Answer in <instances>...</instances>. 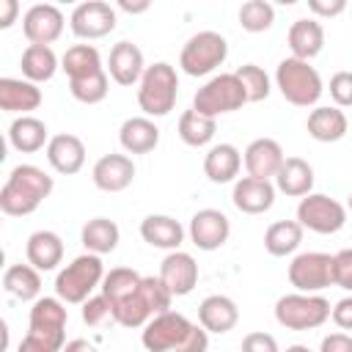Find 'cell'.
<instances>
[{
  "label": "cell",
  "instance_id": "cell-6",
  "mask_svg": "<svg viewBox=\"0 0 352 352\" xmlns=\"http://www.w3.org/2000/svg\"><path fill=\"white\" fill-rule=\"evenodd\" d=\"M275 85L280 91V96L294 104V107H311L319 102L324 85L319 72L311 66V60H300V58H283L275 69Z\"/></svg>",
  "mask_w": 352,
  "mask_h": 352
},
{
  "label": "cell",
  "instance_id": "cell-27",
  "mask_svg": "<svg viewBox=\"0 0 352 352\" xmlns=\"http://www.w3.org/2000/svg\"><path fill=\"white\" fill-rule=\"evenodd\" d=\"M118 140L126 154H148L160 143V129L148 116H132L121 124Z\"/></svg>",
  "mask_w": 352,
  "mask_h": 352
},
{
  "label": "cell",
  "instance_id": "cell-24",
  "mask_svg": "<svg viewBox=\"0 0 352 352\" xmlns=\"http://www.w3.org/2000/svg\"><path fill=\"white\" fill-rule=\"evenodd\" d=\"M38 104H41V88L36 82L16 80V77H3L0 80V110L28 116Z\"/></svg>",
  "mask_w": 352,
  "mask_h": 352
},
{
  "label": "cell",
  "instance_id": "cell-49",
  "mask_svg": "<svg viewBox=\"0 0 352 352\" xmlns=\"http://www.w3.org/2000/svg\"><path fill=\"white\" fill-rule=\"evenodd\" d=\"M19 3L16 0H0V30H8L16 22Z\"/></svg>",
  "mask_w": 352,
  "mask_h": 352
},
{
  "label": "cell",
  "instance_id": "cell-39",
  "mask_svg": "<svg viewBox=\"0 0 352 352\" xmlns=\"http://www.w3.org/2000/svg\"><path fill=\"white\" fill-rule=\"evenodd\" d=\"M69 91L77 102L82 104H99L107 91H110V77L107 72H96V74H88V77H80V80H69Z\"/></svg>",
  "mask_w": 352,
  "mask_h": 352
},
{
  "label": "cell",
  "instance_id": "cell-12",
  "mask_svg": "<svg viewBox=\"0 0 352 352\" xmlns=\"http://www.w3.org/2000/svg\"><path fill=\"white\" fill-rule=\"evenodd\" d=\"M289 283L302 294H319L333 286V256L319 250L294 256L289 264Z\"/></svg>",
  "mask_w": 352,
  "mask_h": 352
},
{
  "label": "cell",
  "instance_id": "cell-10",
  "mask_svg": "<svg viewBox=\"0 0 352 352\" xmlns=\"http://www.w3.org/2000/svg\"><path fill=\"white\" fill-rule=\"evenodd\" d=\"M195 324L176 311L157 314L140 333V341L148 352H182L184 344L190 341Z\"/></svg>",
  "mask_w": 352,
  "mask_h": 352
},
{
  "label": "cell",
  "instance_id": "cell-43",
  "mask_svg": "<svg viewBox=\"0 0 352 352\" xmlns=\"http://www.w3.org/2000/svg\"><path fill=\"white\" fill-rule=\"evenodd\" d=\"M333 286L352 292V248H344L333 256Z\"/></svg>",
  "mask_w": 352,
  "mask_h": 352
},
{
  "label": "cell",
  "instance_id": "cell-36",
  "mask_svg": "<svg viewBox=\"0 0 352 352\" xmlns=\"http://www.w3.org/2000/svg\"><path fill=\"white\" fill-rule=\"evenodd\" d=\"M60 69L66 72L69 80H80V77H88V74H96L102 72V55L94 44H74L63 52L60 58Z\"/></svg>",
  "mask_w": 352,
  "mask_h": 352
},
{
  "label": "cell",
  "instance_id": "cell-5",
  "mask_svg": "<svg viewBox=\"0 0 352 352\" xmlns=\"http://www.w3.org/2000/svg\"><path fill=\"white\" fill-rule=\"evenodd\" d=\"M104 280V264L96 253H82L66 264L55 278V297L66 305H82L96 286Z\"/></svg>",
  "mask_w": 352,
  "mask_h": 352
},
{
  "label": "cell",
  "instance_id": "cell-51",
  "mask_svg": "<svg viewBox=\"0 0 352 352\" xmlns=\"http://www.w3.org/2000/svg\"><path fill=\"white\" fill-rule=\"evenodd\" d=\"M148 0H140V3H129V0H118V8L121 11H126V14H143V11H148Z\"/></svg>",
  "mask_w": 352,
  "mask_h": 352
},
{
  "label": "cell",
  "instance_id": "cell-32",
  "mask_svg": "<svg viewBox=\"0 0 352 352\" xmlns=\"http://www.w3.org/2000/svg\"><path fill=\"white\" fill-rule=\"evenodd\" d=\"M3 289L22 302H36L41 297V275L30 264H11L3 272Z\"/></svg>",
  "mask_w": 352,
  "mask_h": 352
},
{
  "label": "cell",
  "instance_id": "cell-44",
  "mask_svg": "<svg viewBox=\"0 0 352 352\" xmlns=\"http://www.w3.org/2000/svg\"><path fill=\"white\" fill-rule=\"evenodd\" d=\"M330 96L336 107H352V72H336L330 77Z\"/></svg>",
  "mask_w": 352,
  "mask_h": 352
},
{
  "label": "cell",
  "instance_id": "cell-21",
  "mask_svg": "<svg viewBox=\"0 0 352 352\" xmlns=\"http://www.w3.org/2000/svg\"><path fill=\"white\" fill-rule=\"evenodd\" d=\"M143 72H146V63H143V52L138 44H132V41L113 44L110 58H107V74L113 82L129 88V85L140 82Z\"/></svg>",
  "mask_w": 352,
  "mask_h": 352
},
{
  "label": "cell",
  "instance_id": "cell-33",
  "mask_svg": "<svg viewBox=\"0 0 352 352\" xmlns=\"http://www.w3.org/2000/svg\"><path fill=\"white\" fill-rule=\"evenodd\" d=\"M19 69H22V77L30 80V82H47L55 77L58 72V55L52 52V47H44V44H28L25 52H22V60H19Z\"/></svg>",
  "mask_w": 352,
  "mask_h": 352
},
{
  "label": "cell",
  "instance_id": "cell-2",
  "mask_svg": "<svg viewBox=\"0 0 352 352\" xmlns=\"http://www.w3.org/2000/svg\"><path fill=\"white\" fill-rule=\"evenodd\" d=\"M66 302L58 297H38L30 308L28 333L19 341L16 352H60L66 346Z\"/></svg>",
  "mask_w": 352,
  "mask_h": 352
},
{
  "label": "cell",
  "instance_id": "cell-40",
  "mask_svg": "<svg viewBox=\"0 0 352 352\" xmlns=\"http://www.w3.org/2000/svg\"><path fill=\"white\" fill-rule=\"evenodd\" d=\"M275 22V8L267 0H248L239 6V25L248 33H264Z\"/></svg>",
  "mask_w": 352,
  "mask_h": 352
},
{
  "label": "cell",
  "instance_id": "cell-34",
  "mask_svg": "<svg viewBox=\"0 0 352 352\" xmlns=\"http://www.w3.org/2000/svg\"><path fill=\"white\" fill-rule=\"evenodd\" d=\"M80 239H82V245H85L88 253L104 256V253H113L118 248L121 231H118L116 220H110V217H94V220H88L82 226Z\"/></svg>",
  "mask_w": 352,
  "mask_h": 352
},
{
  "label": "cell",
  "instance_id": "cell-53",
  "mask_svg": "<svg viewBox=\"0 0 352 352\" xmlns=\"http://www.w3.org/2000/svg\"><path fill=\"white\" fill-rule=\"evenodd\" d=\"M346 209H349V212H352V195H349V201H346Z\"/></svg>",
  "mask_w": 352,
  "mask_h": 352
},
{
  "label": "cell",
  "instance_id": "cell-26",
  "mask_svg": "<svg viewBox=\"0 0 352 352\" xmlns=\"http://www.w3.org/2000/svg\"><path fill=\"white\" fill-rule=\"evenodd\" d=\"M140 236L151 248H160V250H168L170 253V250H179L182 248L184 228L170 214H148V217L140 220Z\"/></svg>",
  "mask_w": 352,
  "mask_h": 352
},
{
  "label": "cell",
  "instance_id": "cell-22",
  "mask_svg": "<svg viewBox=\"0 0 352 352\" xmlns=\"http://www.w3.org/2000/svg\"><path fill=\"white\" fill-rule=\"evenodd\" d=\"M236 322H239V308H236V302L231 297H226V294H209V297L201 300V305H198V324L206 333L223 336V333L234 330Z\"/></svg>",
  "mask_w": 352,
  "mask_h": 352
},
{
  "label": "cell",
  "instance_id": "cell-38",
  "mask_svg": "<svg viewBox=\"0 0 352 352\" xmlns=\"http://www.w3.org/2000/svg\"><path fill=\"white\" fill-rule=\"evenodd\" d=\"M143 283V275L135 272L132 267H113L110 272H104V280H102V294L110 300V305L126 300L129 294H135Z\"/></svg>",
  "mask_w": 352,
  "mask_h": 352
},
{
  "label": "cell",
  "instance_id": "cell-14",
  "mask_svg": "<svg viewBox=\"0 0 352 352\" xmlns=\"http://www.w3.org/2000/svg\"><path fill=\"white\" fill-rule=\"evenodd\" d=\"M63 25H66V19H63L60 8L52 6V3H36V6H30V8L25 11V16H22V30H25V38H28L30 44H44V47H50L52 41L60 38Z\"/></svg>",
  "mask_w": 352,
  "mask_h": 352
},
{
  "label": "cell",
  "instance_id": "cell-48",
  "mask_svg": "<svg viewBox=\"0 0 352 352\" xmlns=\"http://www.w3.org/2000/svg\"><path fill=\"white\" fill-rule=\"evenodd\" d=\"M319 352H352V336L349 333H330L322 338Z\"/></svg>",
  "mask_w": 352,
  "mask_h": 352
},
{
  "label": "cell",
  "instance_id": "cell-25",
  "mask_svg": "<svg viewBox=\"0 0 352 352\" xmlns=\"http://www.w3.org/2000/svg\"><path fill=\"white\" fill-rule=\"evenodd\" d=\"M275 190L289 195V198H305L314 190V168L302 157H286L278 176H275Z\"/></svg>",
  "mask_w": 352,
  "mask_h": 352
},
{
  "label": "cell",
  "instance_id": "cell-9",
  "mask_svg": "<svg viewBox=\"0 0 352 352\" xmlns=\"http://www.w3.org/2000/svg\"><path fill=\"white\" fill-rule=\"evenodd\" d=\"M228 58V41L214 30H201L187 38L179 55V66L190 77H206Z\"/></svg>",
  "mask_w": 352,
  "mask_h": 352
},
{
  "label": "cell",
  "instance_id": "cell-46",
  "mask_svg": "<svg viewBox=\"0 0 352 352\" xmlns=\"http://www.w3.org/2000/svg\"><path fill=\"white\" fill-rule=\"evenodd\" d=\"M308 8L314 14V19H333L338 14H344L346 8V0H308Z\"/></svg>",
  "mask_w": 352,
  "mask_h": 352
},
{
  "label": "cell",
  "instance_id": "cell-29",
  "mask_svg": "<svg viewBox=\"0 0 352 352\" xmlns=\"http://www.w3.org/2000/svg\"><path fill=\"white\" fill-rule=\"evenodd\" d=\"M289 50H292V58H300V60H311L322 52L324 47V28L319 19H297L292 22L289 28Z\"/></svg>",
  "mask_w": 352,
  "mask_h": 352
},
{
  "label": "cell",
  "instance_id": "cell-45",
  "mask_svg": "<svg viewBox=\"0 0 352 352\" xmlns=\"http://www.w3.org/2000/svg\"><path fill=\"white\" fill-rule=\"evenodd\" d=\"M242 352H280V349H278L275 336L256 330V333H248L242 338Z\"/></svg>",
  "mask_w": 352,
  "mask_h": 352
},
{
  "label": "cell",
  "instance_id": "cell-13",
  "mask_svg": "<svg viewBox=\"0 0 352 352\" xmlns=\"http://www.w3.org/2000/svg\"><path fill=\"white\" fill-rule=\"evenodd\" d=\"M69 28L77 38H85V41L104 38L107 33L116 30V8L102 0L80 3L69 16Z\"/></svg>",
  "mask_w": 352,
  "mask_h": 352
},
{
  "label": "cell",
  "instance_id": "cell-7",
  "mask_svg": "<svg viewBox=\"0 0 352 352\" xmlns=\"http://www.w3.org/2000/svg\"><path fill=\"white\" fill-rule=\"evenodd\" d=\"M245 104H248V94H245V88L234 72L214 74L192 96V110H198L201 116H209V118L242 110Z\"/></svg>",
  "mask_w": 352,
  "mask_h": 352
},
{
  "label": "cell",
  "instance_id": "cell-20",
  "mask_svg": "<svg viewBox=\"0 0 352 352\" xmlns=\"http://www.w3.org/2000/svg\"><path fill=\"white\" fill-rule=\"evenodd\" d=\"M231 201H234V206L242 214H264L275 204V184L272 182H264V179L242 176V179L234 182Z\"/></svg>",
  "mask_w": 352,
  "mask_h": 352
},
{
  "label": "cell",
  "instance_id": "cell-19",
  "mask_svg": "<svg viewBox=\"0 0 352 352\" xmlns=\"http://www.w3.org/2000/svg\"><path fill=\"white\" fill-rule=\"evenodd\" d=\"M91 179L102 192H121L135 179V162L126 154H104L96 160Z\"/></svg>",
  "mask_w": 352,
  "mask_h": 352
},
{
  "label": "cell",
  "instance_id": "cell-50",
  "mask_svg": "<svg viewBox=\"0 0 352 352\" xmlns=\"http://www.w3.org/2000/svg\"><path fill=\"white\" fill-rule=\"evenodd\" d=\"M60 352H99L91 341H85V338H72Z\"/></svg>",
  "mask_w": 352,
  "mask_h": 352
},
{
  "label": "cell",
  "instance_id": "cell-18",
  "mask_svg": "<svg viewBox=\"0 0 352 352\" xmlns=\"http://www.w3.org/2000/svg\"><path fill=\"white\" fill-rule=\"evenodd\" d=\"M47 162L52 165L55 173L74 176L85 165V143L77 135H69V132L52 135L50 143H47Z\"/></svg>",
  "mask_w": 352,
  "mask_h": 352
},
{
  "label": "cell",
  "instance_id": "cell-35",
  "mask_svg": "<svg viewBox=\"0 0 352 352\" xmlns=\"http://www.w3.org/2000/svg\"><path fill=\"white\" fill-rule=\"evenodd\" d=\"M302 226L297 220H278L264 231V250L270 256H292L302 242Z\"/></svg>",
  "mask_w": 352,
  "mask_h": 352
},
{
  "label": "cell",
  "instance_id": "cell-41",
  "mask_svg": "<svg viewBox=\"0 0 352 352\" xmlns=\"http://www.w3.org/2000/svg\"><path fill=\"white\" fill-rule=\"evenodd\" d=\"M234 74L239 77V82H242V88L248 94V102H264L270 96V77H267V72L261 66L245 63Z\"/></svg>",
  "mask_w": 352,
  "mask_h": 352
},
{
  "label": "cell",
  "instance_id": "cell-17",
  "mask_svg": "<svg viewBox=\"0 0 352 352\" xmlns=\"http://www.w3.org/2000/svg\"><path fill=\"white\" fill-rule=\"evenodd\" d=\"M283 160H286L283 148L272 138H256L245 148V170L253 179H264V182L275 179L280 165H283Z\"/></svg>",
  "mask_w": 352,
  "mask_h": 352
},
{
  "label": "cell",
  "instance_id": "cell-23",
  "mask_svg": "<svg viewBox=\"0 0 352 352\" xmlns=\"http://www.w3.org/2000/svg\"><path fill=\"white\" fill-rule=\"evenodd\" d=\"M305 126H308V135H311L314 140H319V143H336V140H341V138L346 135L349 118H346V113H344L341 107H336V104H322V107H314V110L308 113Z\"/></svg>",
  "mask_w": 352,
  "mask_h": 352
},
{
  "label": "cell",
  "instance_id": "cell-4",
  "mask_svg": "<svg viewBox=\"0 0 352 352\" xmlns=\"http://www.w3.org/2000/svg\"><path fill=\"white\" fill-rule=\"evenodd\" d=\"M179 96V77L176 69L165 60H157L146 66L140 82H138V104L148 118H162L176 107Z\"/></svg>",
  "mask_w": 352,
  "mask_h": 352
},
{
  "label": "cell",
  "instance_id": "cell-11",
  "mask_svg": "<svg viewBox=\"0 0 352 352\" xmlns=\"http://www.w3.org/2000/svg\"><path fill=\"white\" fill-rule=\"evenodd\" d=\"M297 223L314 234H338L346 226V206L324 192H311L297 204Z\"/></svg>",
  "mask_w": 352,
  "mask_h": 352
},
{
  "label": "cell",
  "instance_id": "cell-31",
  "mask_svg": "<svg viewBox=\"0 0 352 352\" xmlns=\"http://www.w3.org/2000/svg\"><path fill=\"white\" fill-rule=\"evenodd\" d=\"M8 143L22 154H33L50 143V129L36 116H16L8 126Z\"/></svg>",
  "mask_w": 352,
  "mask_h": 352
},
{
  "label": "cell",
  "instance_id": "cell-16",
  "mask_svg": "<svg viewBox=\"0 0 352 352\" xmlns=\"http://www.w3.org/2000/svg\"><path fill=\"white\" fill-rule=\"evenodd\" d=\"M160 280L173 297H184L198 286V261L184 250H170L160 264Z\"/></svg>",
  "mask_w": 352,
  "mask_h": 352
},
{
  "label": "cell",
  "instance_id": "cell-42",
  "mask_svg": "<svg viewBox=\"0 0 352 352\" xmlns=\"http://www.w3.org/2000/svg\"><path fill=\"white\" fill-rule=\"evenodd\" d=\"M107 319H113V305H110V300L104 294H94V297H88L82 302V322L88 327H99Z\"/></svg>",
  "mask_w": 352,
  "mask_h": 352
},
{
  "label": "cell",
  "instance_id": "cell-37",
  "mask_svg": "<svg viewBox=\"0 0 352 352\" xmlns=\"http://www.w3.org/2000/svg\"><path fill=\"white\" fill-rule=\"evenodd\" d=\"M214 132H217V121L209 118V116H201V113L192 110V107L179 116V138H182L187 146H192V148H201V146L212 143Z\"/></svg>",
  "mask_w": 352,
  "mask_h": 352
},
{
  "label": "cell",
  "instance_id": "cell-47",
  "mask_svg": "<svg viewBox=\"0 0 352 352\" xmlns=\"http://www.w3.org/2000/svg\"><path fill=\"white\" fill-rule=\"evenodd\" d=\"M330 319H333L341 330H352V294H349V297H341V300L333 305Z\"/></svg>",
  "mask_w": 352,
  "mask_h": 352
},
{
  "label": "cell",
  "instance_id": "cell-8",
  "mask_svg": "<svg viewBox=\"0 0 352 352\" xmlns=\"http://www.w3.org/2000/svg\"><path fill=\"white\" fill-rule=\"evenodd\" d=\"M330 302L322 294H283L275 302V319L286 330H316L330 319Z\"/></svg>",
  "mask_w": 352,
  "mask_h": 352
},
{
  "label": "cell",
  "instance_id": "cell-28",
  "mask_svg": "<svg viewBox=\"0 0 352 352\" xmlns=\"http://www.w3.org/2000/svg\"><path fill=\"white\" fill-rule=\"evenodd\" d=\"M28 264L38 272H50L63 261V239L55 231H33L25 245Z\"/></svg>",
  "mask_w": 352,
  "mask_h": 352
},
{
  "label": "cell",
  "instance_id": "cell-15",
  "mask_svg": "<svg viewBox=\"0 0 352 352\" xmlns=\"http://www.w3.org/2000/svg\"><path fill=\"white\" fill-rule=\"evenodd\" d=\"M231 223L220 209H198L190 220V242L198 250H217L228 242Z\"/></svg>",
  "mask_w": 352,
  "mask_h": 352
},
{
  "label": "cell",
  "instance_id": "cell-3",
  "mask_svg": "<svg viewBox=\"0 0 352 352\" xmlns=\"http://www.w3.org/2000/svg\"><path fill=\"white\" fill-rule=\"evenodd\" d=\"M170 300L173 294L160 280V275H143L140 289L113 305V322H118L121 327H146L157 314L170 311Z\"/></svg>",
  "mask_w": 352,
  "mask_h": 352
},
{
  "label": "cell",
  "instance_id": "cell-1",
  "mask_svg": "<svg viewBox=\"0 0 352 352\" xmlns=\"http://www.w3.org/2000/svg\"><path fill=\"white\" fill-rule=\"evenodd\" d=\"M55 182L47 170H41L38 165H16L3 190H0V209L3 214L8 217H25V214H33L52 192Z\"/></svg>",
  "mask_w": 352,
  "mask_h": 352
},
{
  "label": "cell",
  "instance_id": "cell-30",
  "mask_svg": "<svg viewBox=\"0 0 352 352\" xmlns=\"http://www.w3.org/2000/svg\"><path fill=\"white\" fill-rule=\"evenodd\" d=\"M239 168H242V154H239V148L234 143H217L204 157V173L214 184L234 182L236 173H239Z\"/></svg>",
  "mask_w": 352,
  "mask_h": 352
},
{
  "label": "cell",
  "instance_id": "cell-52",
  "mask_svg": "<svg viewBox=\"0 0 352 352\" xmlns=\"http://www.w3.org/2000/svg\"><path fill=\"white\" fill-rule=\"evenodd\" d=\"M286 352H311V349H308V346H302V344H294V346H289Z\"/></svg>",
  "mask_w": 352,
  "mask_h": 352
}]
</instances>
